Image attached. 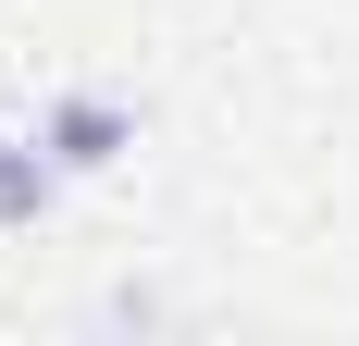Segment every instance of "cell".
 Returning <instances> with one entry per match:
<instances>
[{
    "label": "cell",
    "mask_w": 359,
    "mask_h": 346,
    "mask_svg": "<svg viewBox=\"0 0 359 346\" xmlns=\"http://www.w3.org/2000/svg\"><path fill=\"white\" fill-rule=\"evenodd\" d=\"M37 137H50V161H62V173H111L124 148H137V111L111 99V87H62V99L37 111Z\"/></svg>",
    "instance_id": "1"
},
{
    "label": "cell",
    "mask_w": 359,
    "mask_h": 346,
    "mask_svg": "<svg viewBox=\"0 0 359 346\" xmlns=\"http://www.w3.org/2000/svg\"><path fill=\"white\" fill-rule=\"evenodd\" d=\"M50 198H62V161H50V137H13V124H0V235H13V223H37Z\"/></svg>",
    "instance_id": "2"
},
{
    "label": "cell",
    "mask_w": 359,
    "mask_h": 346,
    "mask_svg": "<svg viewBox=\"0 0 359 346\" xmlns=\"http://www.w3.org/2000/svg\"><path fill=\"white\" fill-rule=\"evenodd\" d=\"M87 321H100V334H161V321H174V297H161V284H111Z\"/></svg>",
    "instance_id": "3"
}]
</instances>
